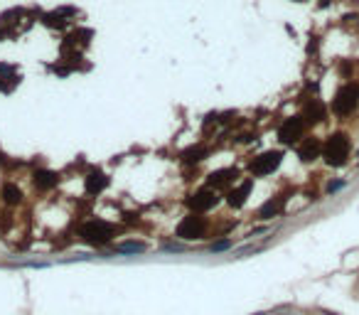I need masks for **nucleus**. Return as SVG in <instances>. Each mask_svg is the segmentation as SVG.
Masks as SVG:
<instances>
[{
    "label": "nucleus",
    "mask_w": 359,
    "mask_h": 315,
    "mask_svg": "<svg viewBox=\"0 0 359 315\" xmlns=\"http://www.w3.org/2000/svg\"><path fill=\"white\" fill-rule=\"evenodd\" d=\"M347 153H349V140H347V136H342V133L330 136V138L325 140V145H323L325 163L332 165V168H337V165H342V163L347 160Z\"/></svg>",
    "instance_id": "f257e3e1"
},
{
    "label": "nucleus",
    "mask_w": 359,
    "mask_h": 315,
    "mask_svg": "<svg viewBox=\"0 0 359 315\" xmlns=\"http://www.w3.org/2000/svg\"><path fill=\"white\" fill-rule=\"evenodd\" d=\"M82 236H84V242L86 244H94V246H103L111 242V236H113V227L106 224L103 219H91L82 227Z\"/></svg>",
    "instance_id": "f03ea898"
},
{
    "label": "nucleus",
    "mask_w": 359,
    "mask_h": 315,
    "mask_svg": "<svg viewBox=\"0 0 359 315\" xmlns=\"http://www.w3.org/2000/svg\"><path fill=\"white\" fill-rule=\"evenodd\" d=\"M357 104H359V87L357 84H344L337 91V96L332 101V108H335V113L347 116V113H352L357 108Z\"/></svg>",
    "instance_id": "7ed1b4c3"
},
{
    "label": "nucleus",
    "mask_w": 359,
    "mask_h": 315,
    "mask_svg": "<svg viewBox=\"0 0 359 315\" xmlns=\"http://www.w3.org/2000/svg\"><path fill=\"white\" fill-rule=\"evenodd\" d=\"M205 231H207V222H205V217H197V214H187L175 229V234L185 242L199 239V236H205Z\"/></svg>",
    "instance_id": "20e7f679"
},
{
    "label": "nucleus",
    "mask_w": 359,
    "mask_h": 315,
    "mask_svg": "<svg viewBox=\"0 0 359 315\" xmlns=\"http://www.w3.org/2000/svg\"><path fill=\"white\" fill-rule=\"evenodd\" d=\"M283 160V153L281 150H268V153H261L258 158H254L251 163V173L263 177V175H271L273 170H278V165H281Z\"/></svg>",
    "instance_id": "39448f33"
},
{
    "label": "nucleus",
    "mask_w": 359,
    "mask_h": 315,
    "mask_svg": "<svg viewBox=\"0 0 359 315\" xmlns=\"http://www.w3.org/2000/svg\"><path fill=\"white\" fill-rule=\"evenodd\" d=\"M217 202H219L217 190H209V187H205V190H199V192H194V194H189V197H187V207H189L194 214L214 210V207H217Z\"/></svg>",
    "instance_id": "423d86ee"
},
{
    "label": "nucleus",
    "mask_w": 359,
    "mask_h": 315,
    "mask_svg": "<svg viewBox=\"0 0 359 315\" xmlns=\"http://www.w3.org/2000/svg\"><path fill=\"white\" fill-rule=\"evenodd\" d=\"M303 128H305V121H303L300 116L286 118L283 126L278 128V138H281V143H295L303 136Z\"/></svg>",
    "instance_id": "0eeeda50"
},
{
    "label": "nucleus",
    "mask_w": 359,
    "mask_h": 315,
    "mask_svg": "<svg viewBox=\"0 0 359 315\" xmlns=\"http://www.w3.org/2000/svg\"><path fill=\"white\" fill-rule=\"evenodd\" d=\"M251 187H254V180H244L239 187H234V190H229V194H226V202H229V207H244V202H246V197L251 194Z\"/></svg>",
    "instance_id": "6e6552de"
},
{
    "label": "nucleus",
    "mask_w": 359,
    "mask_h": 315,
    "mask_svg": "<svg viewBox=\"0 0 359 315\" xmlns=\"http://www.w3.org/2000/svg\"><path fill=\"white\" fill-rule=\"evenodd\" d=\"M239 175H236V170H214L209 177H207V187L209 190H224V187H229L234 180H236Z\"/></svg>",
    "instance_id": "1a4fd4ad"
},
{
    "label": "nucleus",
    "mask_w": 359,
    "mask_h": 315,
    "mask_svg": "<svg viewBox=\"0 0 359 315\" xmlns=\"http://www.w3.org/2000/svg\"><path fill=\"white\" fill-rule=\"evenodd\" d=\"M106 187H108V177H106V173H101V170H91V173L86 175V180H84L86 194H101Z\"/></svg>",
    "instance_id": "9d476101"
},
{
    "label": "nucleus",
    "mask_w": 359,
    "mask_h": 315,
    "mask_svg": "<svg viewBox=\"0 0 359 315\" xmlns=\"http://www.w3.org/2000/svg\"><path fill=\"white\" fill-rule=\"evenodd\" d=\"M320 153H323V143L317 140V138H305V140L298 145V155H300V160H305V163L315 160Z\"/></svg>",
    "instance_id": "9b49d317"
},
{
    "label": "nucleus",
    "mask_w": 359,
    "mask_h": 315,
    "mask_svg": "<svg viewBox=\"0 0 359 315\" xmlns=\"http://www.w3.org/2000/svg\"><path fill=\"white\" fill-rule=\"evenodd\" d=\"M57 182H59V177L52 170H34L32 173V185L37 190H52V187H57Z\"/></svg>",
    "instance_id": "f8f14e48"
},
{
    "label": "nucleus",
    "mask_w": 359,
    "mask_h": 315,
    "mask_svg": "<svg viewBox=\"0 0 359 315\" xmlns=\"http://www.w3.org/2000/svg\"><path fill=\"white\" fill-rule=\"evenodd\" d=\"M283 205H286V200L283 197H275V200H268L261 210H258V219H273V217H278L281 214V210H283Z\"/></svg>",
    "instance_id": "ddd939ff"
},
{
    "label": "nucleus",
    "mask_w": 359,
    "mask_h": 315,
    "mask_svg": "<svg viewBox=\"0 0 359 315\" xmlns=\"http://www.w3.org/2000/svg\"><path fill=\"white\" fill-rule=\"evenodd\" d=\"M303 118L308 123H320L323 118H325V106L320 104V101H312V104H308L305 106V113H303Z\"/></svg>",
    "instance_id": "4468645a"
},
{
    "label": "nucleus",
    "mask_w": 359,
    "mask_h": 315,
    "mask_svg": "<svg viewBox=\"0 0 359 315\" xmlns=\"http://www.w3.org/2000/svg\"><path fill=\"white\" fill-rule=\"evenodd\" d=\"M205 158H207V148L194 145V148H187V150L182 153V163H187V165H192V163H202Z\"/></svg>",
    "instance_id": "2eb2a0df"
},
{
    "label": "nucleus",
    "mask_w": 359,
    "mask_h": 315,
    "mask_svg": "<svg viewBox=\"0 0 359 315\" xmlns=\"http://www.w3.org/2000/svg\"><path fill=\"white\" fill-rule=\"evenodd\" d=\"M3 200L8 202V205H17L20 200H22V190L17 187V185H13V182H8V185H3Z\"/></svg>",
    "instance_id": "dca6fc26"
},
{
    "label": "nucleus",
    "mask_w": 359,
    "mask_h": 315,
    "mask_svg": "<svg viewBox=\"0 0 359 315\" xmlns=\"http://www.w3.org/2000/svg\"><path fill=\"white\" fill-rule=\"evenodd\" d=\"M143 249H145V244H140V242H128V244H118L116 246L118 254H140Z\"/></svg>",
    "instance_id": "f3484780"
},
{
    "label": "nucleus",
    "mask_w": 359,
    "mask_h": 315,
    "mask_svg": "<svg viewBox=\"0 0 359 315\" xmlns=\"http://www.w3.org/2000/svg\"><path fill=\"white\" fill-rule=\"evenodd\" d=\"M342 187H344V182H342V180H335V182L327 185V192H337V190H342Z\"/></svg>",
    "instance_id": "a211bd4d"
},
{
    "label": "nucleus",
    "mask_w": 359,
    "mask_h": 315,
    "mask_svg": "<svg viewBox=\"0 0 359 315\" xmlns=\"http://www.w3.org/2000/svg\"><path fill=\"white\" fill-rule=\"evenodd\" d=\"M209 249H212V251H224V249H229V242H217V244H212Z\"/></svg>",
    "instance_id": "6ab92c4d"
},
{
    "label": "nucleus",
    "mask_w": 359,
    "mask_h": 315,
    "mask_svg": "<svg viewBox=\"0 0 359 315\" xmlns=\"http://www.w3.org/2000/svg\"><path fill=\"white\" fill-rule=\"evenodd\" d=\"M251 140H254V136H251V133H244L241 138H239V143H251Z\"/></svg>",
    "instance_id": "aec40b11"
},
{
    "label": "nucleus",
    "mask_w": 359,
    "mask_h": 315,
    "mask_svg": "<svg viewBox=\"0 0 359 315\" xmlns=\"http://www.w3.org/2000/svg\"><path fill=\"white\" fill-rule=\"evenodd\" d=\"M0 37H3V32H0Z\"/></svg>",
    "instance_id": "412c9836"
}]
</instances>
